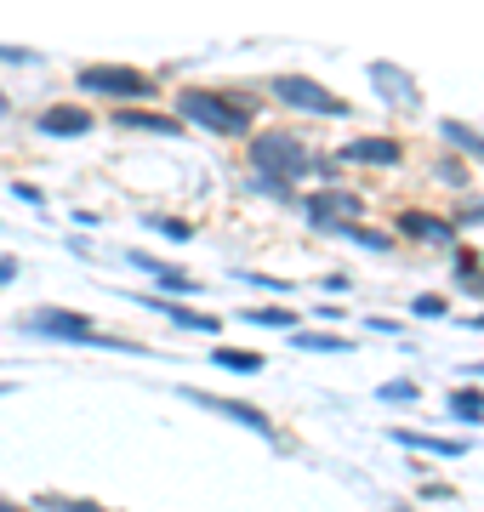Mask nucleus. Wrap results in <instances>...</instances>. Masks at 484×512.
Wrapping results in <instances>:
<instances>
[{
  "label": "nucleus",
  "mask_w": 484,
  "mask_h": 512,
  "mask_svg": "<svg viewBox=\"0 0 484 512\" xmlns=\"http://www.w3.org/2000/svg\"><path fill=\"white\" fill-rule=\"evenodd\" d=\"M177 114H188L194 126L217 131V137L251 131V103H234V97H217V92H183L177 97Z\"/></svg>",
  "instance_id": "obj_1"
},
{
  "label": "nucleus",
  "mask_w": 484,
  "mask_h": 512,
  "mask_svg": "<svg viewBox=\"0 0 484 512\" xmlns=\"http://www.w3.org/2000/svg\"><path fill=\"white\" fill-rule=\"evenodd\" d=\"M23 330H29V336H52V342H103V348H131V342H120V336H103L86 313H69V308L23 313Z\"/></svg>",
  "instance_id": "obj_2"
},
{
  "label": "nucleus",
  "mask_w": 484,
  "mask_h": 512,
  "mask_svg": "<svg viewBox=\"0 0 484 512\" xmlns=\"http://www.w3.org/2000/svg\"><path fill=\"white\" fill-rule=\"evenodd\" d=\"M251 165H257V171H268V177H285V183H297V177H308V171H314V154H308L297 137H280V131H268V137H257V143H251Z\"/></svg>",
  "instance_id": "obj_3"
},
{
  "label": "nucleus",
  "mask_w": 484,
  "mask_h": 512,
  "mask_svg": "<svg viewBox=\"0 0 484 512\" xmlns=\"http://www.w3.org/2000/svg\"><path fill=\"white\" fill-rule=\"evenodd\" d=\"M80 92L92 97H149L154 80L137 69H114V63H92V69H80Z\"/></svg>",
  "instance_id": "obj_4"
},
{
  "label": "nucleus",
  "mask_w": 484,
  "mask_h": 512,
  "mask_svg": "<svg viewBox=\"0 0 484 512\" xmlns=\"http://www.w3.org/2000/svg\"><path fill=\"white\" fill-rule=\"evenodd\" d=\"M274 97H280V103H291V109L331 114V120H342V114H348V103H342V97H331L319 80H302V74H280V80H274Z\"/></svg>",
  "instance_id": "obj_5"
},
{
  "label": "nucleus",
  "mask_w": 484,
  "mask_h": 512,
  "mask_svg": "<svg viewBox=\"0 0 484 512\" xmlns=\"http://www.w3.org/2000/svg\"><path fill=\"white\" fill-rule=\"evenodd\" d=\"M188 404H200V410H217V416L240 421V427H251V433H262V439H274V421L262 416L257 404H240V399H217V393H200V387H183Z\"/></svg>",
  "instance_id": "obj_6"
},
{
  "label": "nucleus",
  "mask_w": 484,
  "mask_h": 512,
  "mask_svg": "<svg viewBox=\"0 0 484 512\" xmlns=\"http://www.w3.org/2000/svg\"><path fill=\"white\" fill-rule=\"evenodd\" d=\"M359 217V194L354 188H319L314 200H308V222L314 228H336V222Z\"/></svg>",
  "instance_id": "obj_7"
},
{
  "label": "nucleus",
  "mask_w": 484,
  "mask_h": 512,
  "mask_svg": "<svg viewBox=\"0 0 484 512\" xmlns=\"http://www.w3.org/2000/svg\"><path fill=\"white\" fill-rule=\"evenodd\" d=\"M131 268L154 274V285H160V291H177V296H194V291H200V279H188L183 268H171V262H160V256H149V251H131Z\"/></svg>",
  "instance_id": "obj_8"
},
{
  "label": "nucleus",
  "mask_w": 484,
  "mask_h": 512,
  "mask_svg": "<svg viewBox=\"0 0 484 512\" xmlns=\"http://www.w3.org/2000/svg\"><path fill=\"white\" fill-rule=\"evenodd\" d=\"M371 86L388 97V103H399V109H416V103H422V97H416V80L399 74L393 63H371Z\"/></svg>",
  "instance_id": "obj_9"
},
{
  "label": "nucleus",
  "mask_w": 484,
  "mask_h": 512,
  "mask_svg": "<svg viewBox=\"0 0 484 512\" xmlns=\"http://www.w3.org/2000/svg\"><path fill=\"white\" fill-rule=\"evenodd\" d=\"M342 160H354V165H399L405 160V148L393 143V137H359V143L342 148Z\"/></svg>",
  "instance_id": "obj_10"
},
{
  "label": "nucleus",
  "mask_w": 484,
  "mask_h": 512,
  "mask_svg": "<svg viewBox=\"0 0 484 512\" xmlns=\"http://www.w3.org/2000/svg\"><path fill=\"white\" fill-rule=\"evenodd\" d=\"M40 131H46V137H86V131H92V114L75 109V103H57V109L40 114Z\"/></svg>",
  "instance_id": "obj_11"
},
{
  "label": "nucleus",
  "mask_w": 484,
  "mask_h": 512,
  "mask_svg": "<svg viewBox=\"0 0 484 512\" xmlns=\"http://www.w3.org/2000/svg\"><path fill=\"white\" fill-rule=\"evenodd\" d=\"M399 234H416V239H433V245H445V239H456V222L428 217V211H405V217H399Z\"/></svg>",
  "instance_id": "obj_12"
},
{
  "label": "nucleus",
  "mask_w": 484,
  "mask_h": 512,
  "mask_svg": "<svg viewBox=\"0 0 484 512\" xmlns=\"http://www.w3.org/2000/svg\"><path fill=\"white\" fill-rule=\"evenodd\" d=\"M393 439L410 444V450H428V456H467V444L462 439H433V433H405V427H393Z\"/></svg>",
  "instance_id": "obj_13"
},
{
  "label": "nucleus",
  "mask_w": 484,
  "mask_h": 512,
  "mask_svg": "<svg viewBox=\"0 0 484 512\" xmlns=\"http://www.w3.org/2000/svg\"><path fill=\"white\" fill-rule=\"evenodd\" d=\"M126 131H154V137H177V120L171 114H149V109H120L114 114Z\"/></svg>",
  "instance_id": "obj_14"
},
{
  "label": "nucleus",
  "mask_w": 484,
  "mask_h": 512,
  "mask_svg": "<svg viewBox=\"0 0 484 512\" xmlns=\"http://www.w3.org/2000/svg\"><path fill=\"white\" fill-rule=\"evenodd\" d=\"M445 404H450V416L467 421V427H479V421H484V393H479V387H456Z\"/></svg>",
  "instance_id": "obj_15"
},
{
  "label": "nucleus",
  "mask_w": 484,
  "mask_h": 512,
  "mask_svg": "<svg viewBox=\"0 0 484 512\" xmlns=\"http://www.w3.org/2000/svg\"><path fill=\"white\" fill-rule=\"evenodd\" d=\"M160 313H166L171 325L200 330V336H217V330H223V319H211V313H188V308H177V302H160Z\"/></svg>",
  "instance_id": "obj_16"
},
{
  "label": "nucleus",
  "mask_w": 484,
  "mask_h": 512,
  "mask_svg": "<svg viewBox=\"0 0 484 512\" xmlns=\"http://www.w3.org/2000/svg\"><path fill=\"white\" fill-rule=\"evenodd\" d=\"M439 131H445V143H456V148H462V154H479V160H484V131L462 126V120H445V126H439Z\"/></svg>",
  "instance_id": "obj_17"
},
{
  "label": "nucleus",
  "mask_w": 484,
  "mask_h": 512,
  "mask_svg": "<svg viewBox=\"0 0 484 512\" xmlns=\"http://www.w3.org/2000/svg\"><path fill=\"white\" fill-rule=\"evenodd\" d=\"M217 370H240V376H257L262 359H257V353H245V348H217Z\"/></svg>",
  "instance_id": "obj_18"
},
{
  "label": "nucleus",
  "mask_w": 484,
  "mask_h": 512,
  "mask_svg": "<svg viewBox=\"0 0 484 512\" xmlns=\"http://www.w3.org/2000/svg\"><path fill=\"white\" fill-rule=\"evenodd\" d=\"M291 342H297V348H308V353H348V342H342V336H314V330H297Z\"/></svg>",
  "instance_id": "obj_19"
},
{
  "label": "nucleus",
  "mask_w": 484,
  "mask_h": 512,
  "mask_svg": "<svg viewBox=\"0 0 484 512\" xmlns=\"http://www.w3.org/2000/svg\"><path fill=\"white\" fill-rule=\"evenodd\" d=\"M245 325H274V330H285V325H297V319H291L285 308H251V313H245Z\"/></svg>",
  "instance_id": "obj_20"
},
{
  "label": "nucleus",
  "mask_w": 484,
  "mask_h": 512,
  "mask_svg": "<svg viewBox=\"0 0 484 512\" xmlns=\"http://www.w3.org/2000/svg\"><path fill=\"white\" fill-rule=\"evenodd\" d=\"M382 399L388 404H416V382H388L382 387Z\"/></svg>",
  "instance_id": "obj_21"
},
{
  "label": "nucleus",
  "mask_w": 484,
  "mask_h": 512,
  "mask_svg": "<svg viewBox=\"0 0 484 512\" xmlns=\"http://www.w3.org/2000/svg\"><path fill=\"white\" fill-rule=\"evenodd\" d=\"M462 291H473V296H484V274H479V268H473V256H462Z\"/></svg>",
  "instance_id": "obj_22"
},
{
  "label": "nucleus",
  "mask_w": 484,
  "mask_h": 512,
  "mask_svg": "<svg viewBox=\"0 0 484 512\" xmlns=\"http://www.w3.org/2000/svg\"><path fill=\"white\" fill-rule=\"evenodd\" d=\"M416 313H422V319H439V313H445V296H416Z\"/></svg>",
  "instance_id": "obj_23"
},
{
  "label": "nucleus",
  "mask_w": 484,
  "mask_h": 512,
  "mask_svg": "<svg viewBox=\"0 0 484 512\" xmlns=\"http://www.w3.org/2000/svg\"><path fill=\"white\" fill-rule=\"evenodd\" d=\"M154 228H160V234H166V239H188V234H194V228H188V222H166V217L154 222Z\"/></svg>",
  "instance_id": "obj_24"
},
{
  "label": "nucleus",
  "mask_w": 484,
  "mask_h": 512,
  "mask_svg": "<svg viewBox=\"0 0 484 512\" xmlns=\"http://www.w3.org/2000/svg\"><path fill=\"white\" fill-rule=\"evenodd\" d=\"M12 274H18V256H0V285H12Z\"/></svg>",
  "instance_id": "obj_25"
},
{
  "label": "nucleus",
  "mask_w": 484,
  "mask_h": 512,
  "mask_svg": "<svg viewBox=\"0 0 484 512\" xmlns=\"http://www.w3.org/2000/svg\"><path fill=\"white\" fill-rule=\"evenodd\" d=\"M462 222H484V200H479V205H467V211H462Z\"/></svg>",
  "instance_id": "obj_26"
},
{
  "label": "nucleus",
  "mask_w": 484,
  "mask_h": 512,
  "mask_svg": "<svg viewBox=\"0 0 484 512\" xmlns=\"http://www.w3.org/2000/svg\"><path fill=\"white\" fill-rule=\"evenodd\" d=\"M473 330H484V313H479V319H473Z\"/></svg>",
  "instance_id": "obj_27"
},
{
  "label": "nucleus",
  "mask_w": 484,
  "mask_h": 512,
  "mask_svg": "<svg viewBox=\"0 0 484 512\" xmlns=\"http://www.w3.org/2000/svg\"><path fill=\"white\" fill-rule=\"evenodd\" d=\"M0 114H6V97H0Z\"/></svg>",
  "instance_id": "obj_28"
}]
</instances>
